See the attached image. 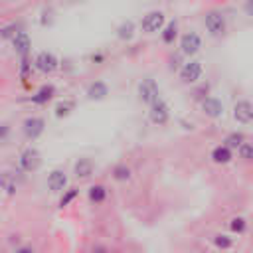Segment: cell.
Instances as JSON below:
<instances>
[{
	"label": "cell",
	"mask_w": 253,
	"mask_h": 253,
	"mask_svg": "<svg viewBox=\"0 0 253 253\" xmlns=\"http://www.w3.org/2000/svg\"><path fill=\"white\" fill-rule=\"evenodd\" d=\"M40 73L43 75H49L53 73L57 67H59V59L53 51H40L36 57H34V63H32Z\"/></svg>",
	"instance_id": "3"
},
{
	"label": "cell",
	"mask_w": 253,
	"mask_h": 253,
	"mask_svg": "<svg viewBox=\"0 0 253 253\" xmlns=\"http://www.w3.org/2000/svg\"><path fill=\"white\" fill-rule=\"evenodd\" d=\"M53 97H55V87H53L51 83H45V85H42V87L30 97V103L42 107V105H47Z\"/></svg>",
	"instance_id": "13"
},
{
	"label": "cell",
	"mask_w": 253,
	"mask_h": 253,
	"mask_svg": "<svg viewBox=\"0 0 253 253\" xmlns=\"http://www.w3.org/2000/svg\"><path fill=\"white\" fill-rule=\"evenodd\" d=\"M204 24H206V30L210 32V36H213V38H219L225 34V18L217 10H210L204 16Z\"/></svg>",
	"instance_id": "5"
},
{
	"label": "cell",
	"mask_w": 253,
	"mask_h": 253,
	"mask_svg": "<svg viewBox=\"0 0 253 253\" xmlns=\"http://www.w3.org/2000/svg\"><path fill=\"white\" fill-rule=\"evenodd\" d=\"M0 190L6 194V196H14L16 190H18V180L12 172H2L0 174Z\"/></svg>",
	"instance_id": "18"
},
{
	"label": "cell",
	"mask_w": 253,
	"mask_h": 253,
	"mask_svg": "<svg viewBox=\"0 0 253 253\" xmlns=\"http://www.w3.org/2000/svg\"><path fill=\"white\" fill-rule=\"evenodd\" d=\"M30 75H32V63H30L28 57H22V63H20V79L26 83L30 79Z\"/></svg>",
	"instance_id": "30"
},
{
	"label": "cell",
	"mask_w": 253,
	"mask_h": 253,
	"mask_svg": "<svg viewBox=\"0 0 253 253\" xmlns=\"http://www.w3.org/2000/svg\"><path fill=\"white\" fill-rule=\"evenodd\" d=\"M12 42V47L14 51L20 55V57H30V51H32V40H30V34L20 30L16 32V36L10 40Z\"/></svg>",
	"instance_id": "10"
},
{
	"label": "cell",
	"mask_w": 253,
	"mask_h": 253,
	"mask_svg": "<svg viewBox=\"0 0 253 253\" xmlns=\"http://www.w3.org/2000/svg\"><path fill=\"white\" fill-rule=\"evenodd\" d=\"M45 130V121L42 117H28L22 123V132L28 140H38Z\"/></svg>",
	"instance_id": "7"
},
{
	"label": "cell",
	"mask_w": 253,
	"mask_h": 253,
	"mask_svg": "<svg viewBox=\"0 0 253 253\" xmlns=\"http://www.w3.org/2000/svg\"><path fill=\"white\" fill-rule=\"evenodd\" d=\"M210 158H211L215 164H227V162H231L233 154H231V150H229L225 144H217V146L211 148Z\"/></svg>",
	"instance_id": "17"
},
{
	"label": "cell",
	"mask_w": 253,
	"mask_h": 253,
	"mask_svg": "<svg viewBox=\"0 0 253 253\" xmlns=\"http://www.w3.org/2000/svg\"><path fill=\"white\" fill-rule=\"evenodd\" d=\"M136 93H138V99L146 105H152L156 99H160V91H158V85L152 77H146L138 83L136 87Z\"/></svg>",
	"instance_id": "6"
},
{
	"label": "cell",
	"mask_w": 253,
	"mask_h": 253,
	"mask_svg": "<svg viewBox=\"0 0 253 253\" xmlns=\"http://www.w3.org/2000/svg\"><path fill=\"white\" fill-rule=\"evenodd\" d=\"M107 196H109V190L103 184H93L87 190V198H89L91 204H103L107 200Z\"/></svg>",
	"instance_id": "19"
},
{
	"label": "cell",
	"mask_w": 253,
	"mask_h": 253,
	"mask_svg": "<svg viewBox=\"0 0 253 253\" xmlns=\"http://www.w3.org/2000/svg\"><path fill=\"white\" fill-rule=\"evenodd\" d=\"M91 253H109V251H107L105 245H95V247L91 249Z\"/></svg>",
	"instance_id": "33"
},
{
	"label": "cell",
	"mask_w": 253,
	"mask_h": 253,
	"mask_svg": "<svg viewBox=\"0 0 253 253\" xmlns=\"http://www.w3.org/2000/svg\"><path fill=\"white\" fill-rule=\"evenodd\" d=\"M77 196H79V190H77V188H67V190L61 194V198H59V208H67Z\"/></svg>",
	"instance_id": "25"
},
{
	"label": "cell",
	"mask_w": 253,
	"mask_h": 253,
	"mask_svg": "<svg viewBox=\"0 0 253 253\" xmlns=\"http://www.w3.org/2000/svg\"><path fill=\"white\" fill-rule=\"evenodd\" d=\"M18 164H20V170L22 172H36L40 166H42V154L38 148L34 146H28L20 152V158H18Z\"/></svg>",
	"instance_id": "1"
},
{
	"label": "cell",
	"mask_w": 253,
	"mask_h": 253,
	"mask_svg": "<svg viewBox=\"0 0 253 253\" xmlns=\"http://www.w3.org/2000/svg\"><path fill=\"white\" fill-rule=\"evenodd\" d=\"M12 253H36V251H34V247H30V245H20V247H16Z\"/></svg>",
	"instance_id": "31"
},
{
	"label": "cell",
	"mask_w": 253,
	"mask_h": 253,
	"mask_svg": "<svg viewBox=\"0 0 253 253\" xmlns=\"http://www.w3.org/2000/svg\"><path fill=\"white\" fill-rule=\"evenodd\" d=\"M148 117H150V121H152L154 125H158V126L166 125V123L170 121V107H168V103H166L164 99H156V101L150 105Z\"/></svg>",
	"instance_id": "8"
},
{
	"label": "cell",
	"mask_w": 253,
	"mask_h": 253,
	"mask_svg": "<svg viewBox=\"0 0 253 253\" xmlns=\"http://www.w3.org/2000/svg\"><path fill=\"white\" fill-rule=\"evenodd\" d=\"M8 132H10V126L8 125H0V140H4L8 136Z\"/></svg>",
	"instance_id": "32"
},
{
	"label": "cell",
	"mask_w": 253,
	"mask_h": 253,
	"mask_svg": "<svg viewBox=\"0 0 253 253\" xmlns=\"http://www.w3.org/2000/svg\"><path fill=\"white\" fill-rule=\"evenodd\" d=\"M243 142H245V140H243V134H241V132H231V134H227L225 140H223V144H225L229 150H231V148H239Z\"/></svg>",
	"instance_id": "24"
},
{
	"label": "cell",
	"mask_w": 253,
	"mask_h": 253,
	"mask_svg": "<svg viewBox=\"0 0 253 253\" xmlns=\"http://www.w3.org/2000/svg\"><path fill=\"white\" fill-rule=\"evenodd\" d=\"M202 73H204L202 61H198V59H190V61H186V63L180 67V71H178V77H180V81H182V83H186V85H192V83L200 81Z\"/></svg>",
	"instance_id": "4"
},
{
	"label": "cell",
	"mask_w": 253,
	"mask_h": 253,
	"mask_svg": "<svg viewBox=\"0 0 253 253\" xmlns=\"http://www.w3.org/2000/svg\"><path fill=\"white\" fill-rule=\"evenodd\" d=\"M202 47V38L196 34V32H186L182 38H180V51L184 55H196Z\"/></svg>",
	"instance_id": "9"
},
{
	"label": "cell",
	"mask_w": 253,
	"mask_h": 253,
	"mask_svg": "<svg viewBox=\"0 0 253 253\" xmlns=\"http://www.w3.org/2000/svg\"><path fill=\"white\" fill-rule=\"evenodd\" d=\"M213 245L217 247V249H229L231 245H233V237H229V235H225V233H217V235H213Z\"/></svg>",
	"instance_id": "26"
},
{
	"label": "cell",
	"mask_w": 253,
	"mask_h": 253,
	"mask_svg": "<svg viewBox=\"0 0 253 253\" xmlns=\"http://www.w3.org/2000/svg\"><path fill=\"white\" fill-rule=\"evenodd\" d=\"M233 119L237 123H249L253 119V105L249 101H237L233 107Z\"/></svg>",
	"instance_id": "15"
},
{
	"label": "cell",
	"mask_w": 253,
	"mask_h": 253,
	"mask_svg": "<svg viewBox=\"0 0 253 253\" xmlns=\"http://www.w3.org/2000/svg\"><path fill=\"white\" fill-rule=\"evenodd\" d=\"M111 176H113V180H117V182H128L130 178H132V170L126 166V164H117V166H113V172H111Z\"/></svg>",
	"instance_id": "22"
},
{
	"label": "cell",
	"mask_w": 253,
	"mask_h": 253,
	"mask_svg": "<svg viewBox=\"0 0 253 253\" xmlns=\"http://www.w3.org/2000/svg\"><path fill=\"white\" fill-rule=\"evenodd\" d=\"M237 152H239V158H241V160L251 162V160H253V142H243V144L237 148Z\"/></svg>",
	"instance_id": "28"
},
{
	"label": "cell",
	"mask_w": 253,
	"mask_h": 253,
	"mask_svg": "<svg viewBox=\"0 0 253 253\" xmlns=\"http://www.w3.org/2000/svg\"><path fill=\"white\" fill-rule=\"evenodd\" d=\"M16 32H20V30H18V24H16V22H10V24H6V26L0 28V38L12 40V38L16 36Z\"/></svg>",
	"instance_id": "29"
},
{
	"label": "cell",
	"mask_w": 253,
	"mask_h": 253,
	"mask_svg": "<svg viewBox=\"0 0 253 253\" xmlns=\"http://www.w3.org/2000/svg\"><path fill=\"white\" fill-rule=\"evenodd\" d=\"M65 186H67V176L63 170L55 168L47 174V188L53 192V194H59V192H65Z\"/></svg>",
	"instance_id": "12"
},
{
	"label": "cell",
	"mask_w": 253,
	"mask_h": 253,
	"mask_svg": "<svg viewBox=\"0 0 253 253\" xmlns=\"http://www.w3.org/2000/svg\"><path fill=\"white\" fill-rule=\"evenodd\" d=\"M245 12H247L249 16H253V2H247V4H245Z\"/></svg>",
	"instance_id": "34"
},
{
	"label": "cell",
	"mask_w": 253,
	"mask_h": 253,
	"mask_svg": "<svg viewBox=\"0 0 253 253\" xmlns=\"http://www.w3.org/2000/svg\"><path fill=\"white\" fill-rule=\"evenodd\" d=\"M107 95H109V85L105 81H93L87 87V99H91V101H101Z\"/></svg>",
	"instance_id": "16"
},
{
	"label": "cell",
	"mask_w": 253,
	"mask_h": 253,
	"mask_svg": "<svg viewBox=\"0 0 253 253\" xmlns=\"http://www.w3.org/2000/svg\"><path fill=\"white\" fill-rule=\"evenodd\" d=\"M91 59H93V61H103V55H101V53H93Z\"/></svg>",
	"instance_id": "35"
},
{
	"label": "cell",
	"mask_w": 253,
	"mask_h": 253,
	"mask_svg": "<svg viewBox=\"0 0 253 253\" xmlns=\"http://www.w3.org/2000/svg\"><path fill=\"white\" fill-rule=\"evenodd\" d=\"M160 38H162V42L166 45H172L176 42V38H178V22L176 20H170L168 24H164V28L160 32Z\"/></svg>",
	"instance_id": "20"
},
{
	"label": "cell",
	"mask_w": 253,
	"mask_h": 253,
	"mask_svg": "<svg viewBox=\"0 0 253 253\" xmlns=\"http://www.w3.org/2000/svg\"><path fill=\"white\" fill-rule=\"evenodd\" d=\"M73 109H75V103H73V101H59V103L55 105L53 115H55L57 119H63V117H69Z\"/></svg>",
	"instance_id": "23"
},
{
	"label": "cell",
	"mask_w": 253,
	"mask_h": 253,
	"mask_svg": "<svg viewBox=\"0 0 253 253\" xmlns=\"http://www.w3.org/2000/svg\"><path fill=\"white\" fill-rule=\"evenodd\" d=\"M164 22H166V18H164L162 10H150V12H146L142 16L140 28H142L144 34H156V32H162Z\"/></svg>",
	"instance_id": "2"
},
{
	"label": "cell",
	"mask_w": 253,
	"mask_h": 253,
	"mask_svg": "<svg viewBox=\"0 0 253 253\" xmlns=\"http://www.w3.org/2000/svg\"><path fill=\"white\" fill-rule=\"evenodd\" d=\"M93 172H95V162L91 158H87V156L79 158L73 164V174H75L77 180H87V178L93 176Z\"/></svg>",
	"instance_id": "11"
},
{
	"label": "cell",
	"mask_w": 253,
	"mask_h": 253,
	"mask_svg": "<svg viewBox=\"0 0 253 253\" xmlns=\"http://www.w3.org/2000/svg\"><path fill=\"white\" fill-rule=\"evenodd\" d=\"M200 105H202L204 115L210 117V119H217V117L223 115V103L219 99H215V97H206Z\"/></svg>",
	"instance_id": "14"
},
{
	"label": "cell",
	"mask_w": 253,
	"mask_h": 253,
	"mask_svg": "<svg viewBox=\"0 0 253 253\" xmlns=\"http://www.w3.org/2000/svg\"><path fill=\"white\" fill-rule=\"evenodd\" d=\"M134 22H130V20H125V22H121L119 26H117V38L119 40H123V42H130L132 38H134Z\"/></svg>",
	"instance_id": "21"
},
{
	"label": "cell",
	"mask_w": 253,
	"mask_h": 253,
	"mask_svg": "<svg viewBox=\"0 0 253 253\" xmlns=\"http://www.w3.org/2000/svg\"><path fill=\"white\" fill-rule=\"evenodd\" d=\"M229 229H231L233 233H243V231L247 229V221H245V217H241V215L231 217V221H229Z\"/></svg>",
	"instance_id": "27"
}]
</instances>
